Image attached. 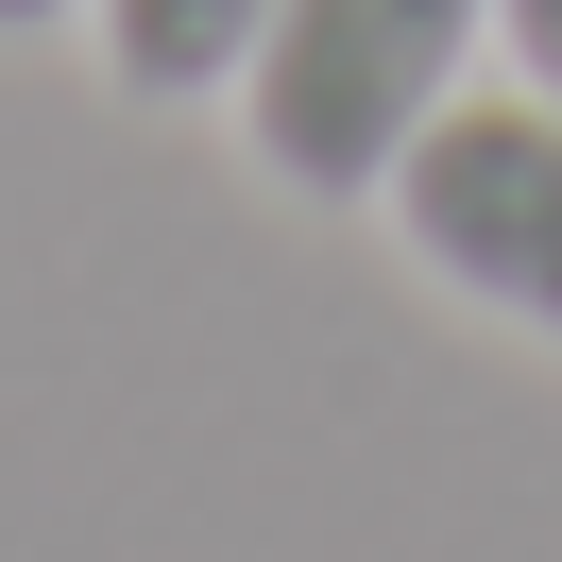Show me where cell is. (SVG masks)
<instances>
[{"instance_id": "2", "label": "cell", "mask_w": 562, "mask_h": 562, "mask_svg": "<svg viewBox=\"0 0 562 562\" xmlns=\"http://www.w3.org/2000/svg\"><path fill=\"white\" fill-rule=\"evenodd\" d=\"M375 222L426 290L562 358V103L546 86H460L409 137V171L375 188Z\"/></svg>"}, {"instance_id": "4", "label": "cell", "mask_w": 562, "mask_h": 562, "mask_svg": "<svg viewBox=\"0 0 562 562\" xmlns=\"http://www.w3.org/2000/svg\"><path fill=\"white\" fill-rule=\"evenodd\" d=\"M494 69L562 103V0H494Z\"/></svg>"}, {"instance_id": "3", "label": "cell", "mask_w": 562, "mask_h": 562, "mask_svg": "<svg viewBox=\"0 0 562 562\" xmlns=\"http://www.w3.org/2000/svg\"><path fill=\"white\" fill-rule=\"evenodd\" d=\"M256 18L273 0H86V52H103L120 103H222L256 52Z\"/></svg>"}, {"instance_id": "5", "label": "cell", "mask_w": 562, "mask_h": 562, "mask_svg": "<svg viewBox=\"0 0 562 562\" xmlns=\"http://www.w3.org/2000/svg\"><path fill=\"white\" fill-rule=\"evenodd\" d=\"M52 18H86V0H0V52H18V35H52Z\"/></svg>"}, {"instance_id": "1", "label": "cell", "mask_w": 562, "mask_h": 562, "mask_svg": "<svg viewBox=\"0 0 562 562\" xmlns=\"http://www.w3.org/2000/svg\"><path fill=\"white\" fill-rule=\"evenodd\" d=\"M494 69V0H273L222 86L239 171L290 205H375L409 171V137Z\"/></svg>"}]
</instances>
